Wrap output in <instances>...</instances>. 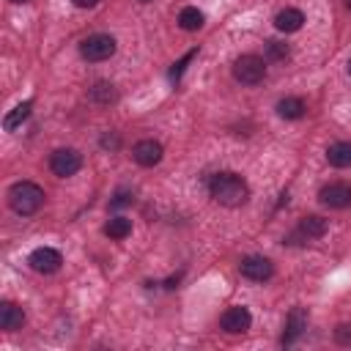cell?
I'll return each mask as SVG.
<instances>
[{
	"instance_id": "cell-1",
	"label": "cell",
	"mask_w": 351,
	"mask_h": 351,
	"mask_svg": "<svg viewBox=\"0 0 351 351\" xmlns=\"http://www.w3.org/2000/svg\"><path fill=\"white\" fill-rule=\"evenodd\" d=\"M208 195L214 197V203L225 206V208H239L250 200V186L239 173H217L208 181Z\"/></svg>"
},
{
	"instance_id": "cell-2",
	"label": "cell",
	"mask_w": 351,
	"mask_h": 351,
	"mask_svg": "<svg viewBox=\"0 0 351 351\" xmlns=\"http://www.w3.org/2000/svg\"><path fill=\"white\" fill-rule=\"evenodd\" d=\"M44 189L38 186V184H33V181H16V184H11V189H8V206H11V211L14 214H19V217H30V214H36L41 206H44Z\"/></svg>"
},
{
	"instance_id": "cell-3",
	"label": "cell",
	"mask_w": 351,
	"mask_h": 351,
	"mask_svg": "<svg viewBox=\"0 0 351 351\" xmlns=\"http://www.w3.org/2000/svg\"><path fill=\"white\" fill-rule=\"evenodd\" d=\"M115 49H118V41H115L110 33H93V36H88V38L80 44V55H82L85 60H90V63H101V60L112 58Z\"/></svg>"
},
{
	"instance_id": "cell-4",
	"label": "cell",
	"mask_w": 351,
	"mask_h": 351,
	"mask_svg": "<svg viewBox=\"0 0 351 351\" xmlns=\"http://www.w3.org/2000/svg\"><path fill=\"white\" fill-rule=\"evenodd\" d=\"M266 77V60L258 55H241L233 60V80L241 85H258Z\"/></svg>"
},
{
	"instance_id": "cell-5",
	"label": "cell",
	"mask_w": 351,
	"mask_h": 351,
	"mask_svg": "<svg viewBox=\"0 0 351 351\" xmlns=\"http://www.w3.org/2000/svg\"><path fill=\"white\" fill-rule=\"evenodd\" d=\"M82 167V154L77 148H55L49 154V170L58 178H69Z\"/></svg>"
},
{
	"instance_id": "cell-6",
	"label": "cell",
	"mask_w": 351,
	"mask_h": 351,
	"mask_svg": "<svg viewBox=\"0 0 351 351\" xmlns=\"http://www.w3.org/2000/svg\"><path fill=\"white\" fill-rule=\"evenodd\" d=\"M252 326V313L244 304H233L219 315V329L228 335H241Z\"/></svg>"
},
{
	"instance_id": "cell-7",
	"label": "cell",
	"mask_w": 351,
	"mask_h": 351,
	"mask_svg": "<svg viewBox=\"0 0 351 351\" xmlns=\"http://www.w3.org/2000/svg\"><path fill=\"white\" fill-rule=\"evenodd\" d=\"M239 271H241V277H247L252 282H266V280L274 277V263L263 255H247L239 263Z\"/></svg>"
},
{
	"instance_id": "cell-8",
	"label": "cell",
	"mask_w": 351,
	"mask_h": 351,
	"mask_svg": "<svg viewBox=\"0 0 351 351\" xmlns=\"http://www.w3.org/2000/svg\"><path fill=\"white\" fill-rule=\"evenodd\" d=\"M27 263H30V269L38 271V274H55V271L60 269V263H63V255H60L55 247H36V250L30 252Z\"/></svg>"
},
{
	"instance_id": "cell-9",
	"label": "cell",
	"mask_w": 351,
	"mask_h": 351,
	"mask_svg": "<svg viewBox=\"0 0 351 351\" xmlns=\"http://www.w3.org/2000/svg\"><path fill=\"white\" fill-rule=\"evenodd\" d=\"M162 156H165L162 143H159V140H151V137L134 143V148H132V159H134L140 167H154V165L162 162Z\"/></svg>"
},
{
	"instance_id": "cell-10",
	"label": "cell",
	"mask_w": 351,
	"mask_h": 351,
	"mask_svg": "<svg viewBox=\"0 0 351 351\" xmlns=\"http://www.w3.org/2000/svg\"><path fill=\"white\" fill-rule=\"evenodd\" d=\"M318 200L329 208H348L351 206V186L343 184V181H332V184L321 186Z\"/></svg>"
},
{
	"instance_id": "cell-11",
	"label": "cell",
	"mask_w": 351,
	"mask_h": 351,
	"mask_svg": "<svg viewBox=\"0 0 351 351\" xmlns=\"http://www.w3.org/2000/svg\"><path fill=\"white\" fill-rule=\"evenodd\" d=\"M307 329V310L304 307H293L291 313H288V318H285V329H282V346H293L299 337H302V332Z\"/></svg>"
},
{
	"instance_id": "cell-12",
	"label": "cell",
	"mask_w": 351,
	"mask_h": 351,
	"mask_svg": "<svg viewBox=\"0 0 351 351\" xmlns=\"http://www.w3.org/2000/svg\"><path fill=\"white\" fill-rule=\"evenodd\" d=\"M302 25H304V14L299 8H282L274 16V27L280 33H296V30H302Z\"/></svg>"
},
{
	"instance_id": "cell-13",
	"label": "cell",
	"mask_w": 351,
	"mask_h": 351,
	"mask_svg": "<svg viewBox=\"0 0 351 351\" xmlns=\"http://www.w3.org/2000/svg\"><path fill=\"white\" fill-rule=\"evenodd\" d=\"M22 324H25L22 307L14 304V302H3V304H0V329L16 332V329H22Z\"/></svg>"
},
{
	"instance_id": "cell-14",
	"label": "cell",
	"mask_w": 351,
	"mask_h": 351,
	"mask_svg": "<svg viewBox=\"0 0 351 351\" xmlns=\"http://www.w3.org/2000/svg\"><path fill=\"white\" fill-rule=\"evenodd\" d=\"M326 162L332 167H351V143L348 140H337L326 148Z\"/></svg>"
},
{
	"instance_id": "cell-15",
	"label": "cell",
	"mask_w": 351,
	"mask_h": 351,
	"mask_svg": "<svg viewBox=\"0 0 351 351\" xmlns=\"http://www.w3.org/2000/svg\"><path fill=\"white\" fill-rule=\"evenodd\" d=\"M304 110H307V104L299 96H285V99L277 101V115L285 118V121H299L304 115Z\"/></svg>"
},
{
	"instance_id": "cell-16",
	"label": "cell",
	"mask_w": 351,
	"mask_h": 351,
	"mask_svg": "<svg viewBox=\"0 0 351 351\" xmlns=\"http://www.w3.org/2000/svg\"><path fill=\"white\" fill-rule=\"evenodd\" d=\"M326 228H329V222H326L324 217H318V214H310V217H304V219L299 222V233H302L304 239H321V236L326 233Z\"/></svg>"
},
{
	"instance_id": "cell-17",
	"label": "cell",
	"mask_w": 351,
	"mask_h": 351,
	"mask_svg": "<svg viewBox=\"0 0 351 351\" xmlns=\"http://www.w3.org/2000/svg\"><path fill=\"white\" fill-rule=\"evenodd\" d=\"M101 230H104V236L121 241V239H126V236L132 233V219H129V217H121V214H118V217H110Z\"/></svg>"
},
{
	"instance_id": "cell-18",
	"label": "cell",
	"mask_w": 351,
	"mask_h": 351,
	"mask_svg": "<svg viewBox=\"0 0 351 351\" xmlns=\"http://www.w3.org/2000/svg\"><path fill=\"white\" fill-rule=\"evenodd\" d=\"M203 22H206V16H203V11L195 8V5H186V8L178 11V25H181V30H189V33H192V30H200Z\"/></svg>"
},
{
	"instance_id": "cell-19",
	"label": "cell",
	"mask_w": 351,
	"mask_h": 351,
	"mask_svg": "<svg viewBox=\"0 0 351 351\" xmlns=\"http://www.w3.org/2000/svg\"><path fill=\"white\" fill-rule=\"evenodd\" d=\"M30 110H33V101H30V99H27V101H19V104L3 118V129H5V132H14L16 126H22V121H27Z\"/></svg>"
},
{
	"instance_id": "cell-20",
	"label": "cell",
	"mask_w": 351,
	"mask_h": 351,
	"mask_svg": "<svg viewBox=\"0 0 351 351\" xmlns=\"http://www.w3.org/2000/svg\"><path fill=\"white\" fill-rule=\"evenodd\" d=\"M88 99H93L99 104H110V101H115V88L107 80H99V82H93L88 88Z\"/></svg>"
},
{
	"instance_id": "cell-21",
	"label": "cell",
	"mask_w": 351,
	"mask_h": 351,
	"mask_svg": "<svg viewBox=\"0 0 351 351\" xmlns=\"http://www.w3.org/2000/svg\"><path fill=\"white\" fill-rule=\"evenodd\" d=\"M195 55H197V49H189L178 63H173V69H170V80H176V82H178V80H181V74H184V69H186V63H189Z\"/></svg>"
},
{
	"instance_id": "cell-22",
	"label": "cell",
	"mask_w": 351,
	"mask_h": 351,
	"mask_svg": "<svg viewBox=\"0 0 351 351\" xmlns=\"http://www.w3.org/2000/svg\"><path fill=\"white\" fill-rule=\"evenodd\" d=\"M266 52L271 60H285L288 58V47L280 44V41H266Z\"/></svg>"
},
{
	"instance_id": "cell-23",
	"label": "cell",
	"mask_w": 351,
	"mask_h": 351,
	"mask_svg": "<svg viewBox=\"0 0 351 351\" xmlns=\"http://www.w3.org/2000/svg\"><path fill=\"white\" fill-rule=\"evenodd\" d=\"M335 343L351 346V324H337L335 326Z\"/></svg>"
},
{
	"instance_id": "cell-24",
	"label": "cell",
	"mask_w": 351,
	"mask_h": 351,
	"mask_svg": "<svg viewBox=\"0 0 351 351\" xmlns=\"http://www.w3.org/2000/svg\"><path fill=\"white\" fill-rule=\"evenodd\" d=\"M118 145H121V137H118L115 132H107V134L101 137V148H112V151H115Z\"/></svg>"
},
{
	"instance_id": "cell-25",
	"label": "cell",
	"mask_w": 351,
	"mask_h": 351,
	"mask_svg": "<svg viewBox=\"0 0 351 351\" xmlns=\"http://www.w3.org/2000/svg\"><path fill=\"white\" fill-rule=\"evenodd\" d=\"M132 203V195L129 192H118L112 200H110V208H121V206H129Z\"/></svg>"
},
{
	"instance_id": "cell-26",
	"label": "cell",
	"mask_w": 351,
	"mask_h": 351,
	"mask_svg": "<svg viewBox=\"0 0 351 351\" xmlns=\"http://www.w3.org/2000/svg\"><path fill=\"white\" fill-rule=\"evenodd\" d=\"M77 8H93V5H99V0H71Z\"/></svg>"
},
{
	"instance_id": "cell-27",
	"label": "cell",
	"mask_w": 351,
	"mask_h": 351,
	"mask_svg": "<svg viewBox=\"0 0 351 351\" xmlns=\"http://www.w3.org/2000/svg\"><path fill=\"white\" fill-rule=\"evenodd\" d=\"M11 3H16V5H22V3H30V0H11Z\"/></svg>"
},
{
	"instance_id": "cell-28",
	"label": "cell",
	"mask_w": 351,
	"mask_h": 351,
	"mask_svg": "<svg viewBox=\"0 0 351 351\" xmlns=\"http://www.w3.org/2000/svg\"><path fill=\"white\" fill-rule=\"evenodd\" d=\"M346 8H348V11H351V0H346Z\"/></svg>"
},
{
	"instance_id": "cell-29",
	"label": "cell",
	"mask_w": 351,
	"mask_h": 351,
	"mask_svg": "<svg viewBox=\"0 0 351 351\" xmlns=\"http://www.w3.org/2000/svg\"><path fill=\"white\" fill-rule=\"evenodd\" d=\"M348 74H351V60H348Z\"/></svg>"
},
{
	"instance_id": "cell-30",
	"label": "cell",
	"mask_w": 351,
	"mask_h": 351,
	"mask_svg": "<svg viewBox=\"0 0 351 351\" xmlns=\"http://www.w3.org/2000/svg\"><path fill=\"white\" fill-rule=\"evenodd\" d=\"M140 3H151V0H140Z\"/></svg>"
}]
</instances>
